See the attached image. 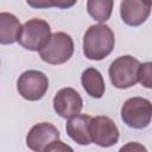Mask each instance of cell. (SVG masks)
<instances>
[{
  "label": "cell",
  "mask_w": 152,
  "mask_h": 152,
  "mask_svg": "<svg viewBox=\"0 0 152 152\" xmlns=\"http://www.w3.org/2000/svg\"><path fill=\"white\" fill-rule=\"evenodd\" d=\"M115 37L106 24L91 25L83 36V53L88 59L101 61L114 49Z\"/></svg>",
  "instance_id": "6da1fadb"
},
{
  "label": "cell",
  "mask_w": 152,
  "mask_h": 152,
  "mask_svg": "<svg viewBox=\"0 0 152 152\" xmlns=\"http://www.w3.org/2000/svg\"><path fill=\"white\" fill-rule=\"evenodd\" d=\"M140 62L133 56H120L112 62L108 69L110 83L118 89H127L137 84Z\"/></svg>",
  "instance_id": "7a4b0ae2"
},
{
  "label": "cell",
  "mask_w": 152,
  "mask_h": 152,
  "mask_svg": "<svg viewBox=\"0 0 152 152\" xmlns=\"http://www.w3.org/2000/svg\"><path fill=\"white\" fill-rule=\"evenodd\" d=\"M50 38L51 28L48 21L39 18H33L23 25L18 43L26 50L39 52L46 46Z\"/></svg>",
  "instance_id": "3957f363"
},
{
  "label": "cell",
  "mask_w": 152,
  "mask_h": 152,
  "mask_svg": "<svg viewBox=\"0 0 152 152\" xmlns=\"http://www.w3.org/2000/svg\"><path fill=\"white\" fill-rule=\"evenodd\" d=\"M121 120L131 128L141 129L152 120V102L144 97H131L121 108Z\"/></svg>",
  "instance_id": "277c9868"
},
{
  "label": "cell",
  "mask_w": 152,
  "mask_h": 152,
  "mask_svg": "<svg viewBox=\"0 0 152 152\" xmlns=\"http://www.w3.org/2000/svg\"><path fill=\"white\" fill-rule=\"evenodd\" d=\"M74 53V40L65 32H55L45 48L39 51L43 62L48 64H63L68 62Z\"/></svg>",
  "instance_id": "5b68a950"
},
{
  "label": "cell",
  "mask_w": 152,
  "mask_h": 152,
  "mask_svg": "<svg viewBox=\"0 0 152 152\" xmlns=\"http://www.w3.org/2000/svg\"><path fill=\"white\" fill-rule=\"evenodd\" d=\"M17 89L19 95L25 100L38 101L49 89L48 76L38 70H26L19 76L17 81Z\"/></svg>",
  "instance_id": "8992f818"
},
{
  "label": "cell",
  "mask_w": 152,
  "mask_h": 152,
  "mask_svg": "<svg viewBox=\"0 0 152 152\" xmlns=\"http://www.w3.org/2000/svg\"><path fill=\"white\" fill-rule=\"evenodd\" d=\"M89 131L91 141L101 147H110L119 140V129L115 122L104 115L93 118Z\"/></svg>",
  "instance_id": "52a82bcc"
},
{
  "label": "cell",
  "mask_w": 152,
  "mask_h": 152,
  "mask_svg": "<svg viewBox=\"0 0 152 152\" xmlns=\"http://www.w3.org/2000/svg\"><path fill=\"white\" fill-rule=\"evenodd\" d=\"M59 131L50 122L36 124L26 135V145L30 150L36 152H46V148L59 140Z\"/></svg>",
  "instance_id": "ba28073f"
},
{
  "label": "cell",
  "mask_w": 152,
  "mask_h": 152,
  "mask_svg": "<svg viewBox=\"0 0 152 152\" xmlns=\"http://www.w3.org/2000/svg\"><path fill=\"white\" fill-rule=\"evenodd\" d=\"M55 112L63 119H70L81 113L83 101L81 95L70 87L59 89L52 101Z\"/></svg>",
  "instance_id": "9c48e42d"
},
{
  "label": "cell",
  "mask_w": 152,
  "mask_h": 152,
  "mask_svg": "<svg viewBox=\"0 0 152 152\" xmlns=\"http://www.w3.org/2000/svg\"><path fill=\"white\" fill-rule=\"evenodd\" d=\"M151 14V5L144 0H122L120 4V15L128 26H140Z\"/></svg>",
  "instance_id": "30bf717a"
},
{
  "label": "cell",
  "mask_w": 152,
  "mask_h": 152,
  "mask_svg": "<svg viewBox=\"0 0 152 152\" xmlns=\"http://www.w3.org/2000/svg\"><path fill=\"white\" fill-rule=\"evenodd\" d=\"M91 119L87 114H77L68 120L65 126L66 133L78 145H89L93 142L89 131Z\"/></svg>",
  "instance_id": "8fae6325"
},
{
  "label": "cell",
  "mask_w": 152,
  "mask_h": 152,
  "mask_svg": "<svg viewBox=\"0 0 152 152\" xmlns=\"http://www.w3.org/2000/svg\"><path fill=\"white\" fill-rule=\"evenodd\" d=\"M21 28L23 26L14 14L8 12L0 13V43L2 45L18 42Z\"/></svg>",
  "instance_id": "7c38bea8"
},
{
  "label": "cell",
  "mask_w": 152,
  "mask_h": 152,
  "mask_svg": "<svg viewBox=\"0 0 152 152\" xmlns=\"http://www.w3.org/2000/svg\"><path fill=\"white\" fill-rule=\"evenodd\" d=\"M81 83L86 93L94 97L101 99L106 90V84L101 72L95 68H88L82 72Z\"/></svg>",
  "instance_id": "4fadbf2b"
},
{
  "label": "cell",
  "mask_w": 152,
  "mask_h": 152,
  "mask_svg": "<svg viewBox=\"0 0 152 152\" xmlns=\"http://www.w3.org/2000/svg\"><path fill=\"white\" fill-rule=\"evenodd\" d=\"M114 0H88L87 12L88 14L99 23L107 21L113 12Z\"/></svg>",
  "instance_id": "5bb4252c"
},
{
  "label": "cell",
  "mask_w": 152,
  "mask_h": 152,
  "mask_svg": "<svg viewBox=\"0 0 152 152\" xmlns=\"http://www.w3.org/2000/svg\"><path fill=\"white\" fill-rule=\"evenodd\" d=\"M138 82L148 89H152V62L140 64L138 70Z\"/></svg>",
  "instance_id": "9a60e30c"
},
{
  "label": "cell",
  "mask_w": 152,
  "mask_h": 152,
  "mask_svg": "<svg viewBox=\"0 0 152 152\" xmlns=\"http://www.w3.org/2000/svg\"><path fill=\"white\" fill-rule=\"evenodd\" d=\"M52 7H57V8H62V10H65V8H70L72 7L77 0H50Z\"/></svg>",
  "instance_id": "2e32d148"
},
{
  "label": "cell",
  "mask_w": 152,
  "mask_h": 152,
  "mask_svg": "<svg viewBox=\"0 0 152 152\" xmlns=\"http://www.w3.org/2000/svg\"><path fill=\"white\" fill-rule=\"evenodd\" d=\"M66 150L72 151V148H71L70 146L65 145L63 141H61V140H56L55 142H52V144L46 148V152H50V151H52V152H56V151H66Z\"/></svg>",
  "instance_id": "e0dca14e"
},
{
  "label": "cell",
  "mask_w": 152,
  "mask_h": 152,
  "mask_svg": "<svg viewBox=\"0 0 152 152\" xmlns=\"http://www.w3.org/2000/svg\"><path fill=\"white\" fill-rule=\"evenodd\" d=\"M26 2L32 8H50V7H52L50 0H26Z\"/></svg>",
  "instance_id": "ac0fdd59"
},
{
  "label": "cell",
  "mask_w": 152,
  "mask_h": 152,
  "mask_svg": "<svg viewBox=\"0 0 152 152\" xmlns=\"http://www.w3.org/2000/svg\"><path fill=\"white\" fill-rule=\"evenodd\" d=\"M129 148H133V150H135V148H138V150H146L144 146H141V145H138V144H132V142H129L128 145H126V146H122L121 147V151H124V150H129Z\"/></svg>",
  "instance_id": "d6986e66"
},
{
  "label": "cell",
  "mask_w": 152,
  "mask_h": 152,
  "mask_svg": "<svg viewBox=\"0 0 152 152\" xmlns=\"http://www.w3.org/2000/svg\"><path fill=\"white\" fill-rule=\"evenodd\" d=\"M144 1H146L148 5H151V6H152V0H144Z\"/></svg>",
  "instance_id": "ffe728a7"
}]
</instances>
